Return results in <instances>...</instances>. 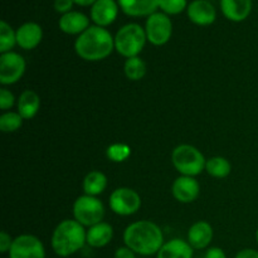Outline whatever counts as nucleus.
Segmentation results:
<instances>
[{
    "instance_id": "obj_1",
    "label": "nucleus",
    "mask_w": 258,
    "mask_h": 258,
    "mask_svg": "<svg viewBox=\"0 0 258 258\" xmlns=\"http://www.w3.org/2000/svg\"><path fill=\"white\" fill-rule=\"evenodd\" d=\"M123 243L136 254L153 256L163 247L164 234L158 224L151 221H138L123 231Z\"/></svg>"
},
{
    "instance_id": "obj_2",
    "label": "nucleus",
    "mask_w": 258,
    "mask_h": 258,
    "mask_svg": "<svg viewBox=\"0 0 258 258\" xmlns=\"http://www.w3.org/2000/svg\"><path fill=\"white\" fill-rule=\"evenodd\" d=\"M115 49V38L106 28L91 25L75 42V50L80 58L87 62L106 59Z\"/></svg>"
},
{
    "instance_id": "obj_3",
    "label": "nucleus",
    "mask_w": 258,
    "mask_h": 258,
    "mask_svg": "<svg viewBox=\"0 0 258 258\" xmlns=\"http://www.w3.org/2000/svg\"><path fill=\"white\" fill-rule=\"evenodd\" d=\"M87 243V231L76 219H64L54 228L50 239L52 249L57 256L70 257L77 253Z\"/></svg>"
},
{
    "instance_id": "obj_4",
    "label": "nucleus",
    "mask_w": 258,
    "mask_h": 258,
    "mask_svg": "<svg viewBox=\"0 0 258 258\" xmlns=\"http://www.w3.org/2000/svg\"><path fill=\"white\" fill-rule=\"evenodd\" d=\"M113 38H115L116 52L126 59L138 57L148 42L145 28L138 23H128L121 27Z\"/></svg>"
},
{
    "instance_id": "obj_5",
    "label": "nucleus",
    "mask_w": 258,
    "mask_h": 258,
    "mask_svg": "<svg viewBox=\"0 0 258 258\" xmlns=\"http://www.w3.org/2000/svg\"><path fill=\"white\" fill-rule=\"evenodd\" d=\"M171 163L180 175L197 176L206 170V158L193 145L181 144L171 153Z\"/></svg>"
},
{
    "instance_id": "obj_6",
    "label": "nucleus",
    "mask_w": 258,
    "mask_h": 258,
    "mask_svg": "<svg viewBox=\"0 0 258 258\" xmlns=\"http://www.w3.org/2000/svg\"><path fill=\"white\" fill-rule=\"evenodd\" d=\"M73 217L83 227H92L103 221L105 207L97 197L83 196L78 197L73 203Z\"/></svg>"
},
{
    "instance_id": "obj_7",
    "label": "nucleus",
    "mask_w": 258,
    "mask_h": 258,
    "mask_svg": "<svg viewBox=\"0 0 258 258\" xmlns=\"http://www.w3.org/2000/svg\"><path fill=\"white\" fill-rule=\"evenodd\" d=\"M145 33L148 42L155 47L166 44L173 34V23L169 15L163 12H156L146 18Z\"/></svg>"
},
{
    "instance_id": "obj_8",
    "label": "nucleus",
    "mask_w": 258,
    "mask_h": 258,
    "mask_svg": "<svg viewBox=\"0 0 258 258\" xmlns=\"http://www.w3.org/2000/svg\"><path fill=\"white\" fill-rule=\"evenodd\" d=\"M108 204H110L111 211L115 214L121 217H128L138 213L141 207V198L138 191L134 189L121 186L111 193Z\"/></svg>"
},
{
    "instance_id": "obj_9",
    "label": "nucleus",
    "mask_w": 258,
    "mask_h": 258,
    "mask_svg": "<svg viewBox=\"0 0 258 258\" xmlns=\"http://www.w3.org/2000/svg\"><path fill=\"white\" fill-rule=\"evenodd\" d=\"M27 70L25 59L17 52H7L0 55V83L9 86L17 83Z\"/></svg>"
},
{
    "instance_id": "obj_10",
    "label": "nucleus",
    "mask_w": 258,
    "mask_h": 258,
    "mask_svg": "<svg viewBox=\"0 0 258 258\" xmlns=\"http://www.w3.org/2000/svg\"><path fill=\"white\" fill-rule=\"evenodd\" d=\"M8 253L9 258H45V248L38 237L20 234L14 238Z\"/></svg>"
},
{
    "instance_id": "obj_11",
    "label": "nucleus",
    "mask_w": 258,
    "mask_h": 258,
    "mask_svg": "<svg viewBox=\"0 0 258 258\" xmlns=\"http://www.w3.org/2000/svg\"><path fill=\"white\" fill-rule=\"evenodd\" d=\"M186 15L193 24L208 27L217 19V10L208 0H193L186 8Z\"/></svg>"
},
{
    "instance_id": "obj_12",
    "label": "nucleus",
    "mask_w": 258,
    "mask_h": 258,
    "mask_svg": "<svg viewBox=\"0 0 258 258\" xmlns=\"http://www.w3.org/2000/svg\"><path fill=\"white\" fill-rule=\"evenodd\" d=\"M201 193V185L194 176L180 175L171 185V194L179 203H193Z\"/></svg>"
},
{
    "instance_id": "obj_13",
    "label": "nucleus",
    "mask_w": 258,
    "mask_h": 258,
    "mask_svg": "<svg viewBox=\"0 0 258 258\" xmlns=\"http://www.w3.org/2000/svg\"><path fill=\"white\" fill-rule=\"evenodd\" d=\"M118 10L120 5L117 0H97L91 7V20L95 25L106 28L117 19Z\"/></svg>"
},
{
    "instance_id": "obj_14",
    "label": "nucleus",
    "mask_w": 258,
    "mask_h": 258,
    "mask_svg": "<svg viewBox=\"0 0 258 258\" xmlns=\"http://www.w3.org/2000/svg\"><path fill=\"white\" fill-rule=\"evenodd\" d=\"M15 32H17V45L24 50L34 49L43 39L42 27L35 22L24 23Z\"/></svg>"
},
{
    "instance_id": "obj_15",
    "label": "nucleus",
    "mask_w": 258,
    "mask_h": 258,
    "mask_svg": "<svg viewBox=\"0 0 258 258\" xmlns=\"http://www.w3.org/2000/svg\"><path fill=\"white\" fill-rule=\"evenodd\" d=\"M213 239V227L207 221H198L188 231V243L193 249H206Z\"/></svg>"
},
{
    "instance_id": "obj_16",
    "label": "nucleus",
    "mask_w": 258,
    "mask_h": 258,
    "mask_svg": "<svg viewBox=\"0 0 258 258\" xmlns=\"http://www.w3.org/2000/svg\"><path fill=\"white\" fill-rule=\"evenodd\" d=\"M58 27L66 34L77 35L78 37V35L82 34L86 29L91 27L90 18L86 14H83V13L72 10V12L63 14L59 18Z\"/></svg>"
},
{
    "instance_id": "obj_17",
    "label": "nucleus",
    "mask_w": 258,
    "mask_h": 258,
    "mask_svg": "<svg viewBox=\"0 0 258 258\" xmlns=\"http://www.w3.org/2000/svg\"><path fill=\"white\" fill-rule=\"evenodd\" d=\"M120 9L133 18L150 17L159 9V0H117Z\"/></svg>"
},
{
    "instance_id": "obj_18",
    "label": "nucleus",
    "mask_w": 258,
    "mask_h": 258,
    "mask_svg": "<svg viewBox=\"0 0 258 258\" xmlns=\"http://www.w3.org/2000/svg\"><path fill=\"white\" fill-rule=\"evenodd\" d=\"M252 0H221V9L224 17L234 23L246 20L252 12Z\"/></svg>"
},
{
    "instance_id": "obj_19",
    "label": "nucleus",
    "mask_w": 258,
    "mask_h": 258,
    "mask_svg": "<svg viewBox=\"0 0 258 258\" xmlns=\"http://www.w3.org/2000/svg\"><path fill=\"white\" fill-rule=\"evenodd\" d=\"M113 228L106 222H100L87 229V244L92 248H102L111 242Z\"/></svg>"
},
{
    "instance_id": "obj_20",
    "label": "nucleus",
    "mask_w": 258,
    "mask_h": 258,
    "mask_svg": "<svg viewBox=\"0 0 258 258\" xmlns=\"http://www.w3.org/2000/svg\"><path fill=\"white\" fill-rule=\"evenodd\" d=\"M156 258H193V248L188 241L174 238L163 244Z\"/></svg>"
},
{
    "instance_id": "obj_21",
    "label": "nucleus",
    "mask_w": 258,
    "mask_h": 258,
    "mask_svg": "<svg viewBox=\"0 0 258 258\" xmlns=\"http://www.w3.org/2000/svg\"><path fill=\"white\" fill-rule=\"evenodd\" d=\"M40 107V97L35 91L25 90L18 98V112L24 120L35 117Z\"/></svg>"
},
{
    "instance_id": "obj_22",
    "label": "nucleus",
    "mask_w": 258,
    "mask_h": 258,
    "mask_svg": "<svg viewBox=\"0 0 258 258\" xmlns=\"http://www.w3.org/2000/svg\"><path fill=\"white\" fill-rule=\"evenodd\" d=\"M82 188L86 196L97 197L101 193H103L106 190V188H107V178L101 171H90L85 176V179H83Z\"/></svg>"
},
{
    "instance_id": "obj_23",
    "label": "nucleus",
    "mask_w": 258,
    "mask_h": 258,
    "mask_svg": "<svg viewBox=\"0 0 258 258\" xmlns=\"http://www.w3.org/2000/svg\"><path fill=\"white\" fill-rule=\"evenodd\" d=\"M206 171L213 178L223 179L231 174V163L223 156H213L206 163Z\"/></svg>"
},
{
    "instance_id": "obj_24",
    "label": "nucleus",
    "mask_w": 258,
    "mask_h": 258,
    "mask_svg": "<svg viewBox=\"0 0 258 258\" xmlns=\"http://www.w3.org/2000/svg\"><path fill=\"white\" fill-rule=\"evenodd\" d=\"M146 71H148V67H146L145 60L141 59L139 55L127 58L125 60V64H123V72H125L126 78L134 81V82L143 80L146 75Z\"/></svg>"
},
{
    "instance_id": "obj_25",
    "label": "nucleus",
    "mask_w": 258,
    "mask_h": 258,
    "mask_svg": "<svg viewBox=\"0 0 258 258\" xmlns=\"http://www.w3.org/2000/svg\"><path fill=\"white\" fill-rule=\"evenodd\" d=\"M17 44V32L5 20L0 22V53L12 52Z\"/></svg>"
},
{
    "instance_id": "obj_26",
    "label": "nucleus",
    "mask_w": 258,
    "mask_h": 258,
    "mask_svg": "<svg viewBox=\"0 0 258 258\" xmlns=\"http://www.w3.org/2000/svg\"><path fill=\"white\" fill-rule=\"evenodd\" d=\"M23 120L24 118L20 116L19 112L7 111L0 116V130L5 134L15 133L22 127Z\"/></svg>"
},
{
    "instance_id": "obj_27",
    "label": "nucleus",
    "mask_w": 258,
    "mask_h": 258,
    "mask_svg": "<svg viewBox=\"0 0 258 258\" xmlns=\"http://www.w3.org/2000/svg\"><path fill=\"white\" fill-rule=\"evenodd\" d=\"M106 155H107L108 160L113 161V163H122V161L127 160L130 158L131 148L127 144H112L106 150Z\"/></svg>"
},
{
    "instance_id": "obj_28",
    "label": "nucleus",
    "mask_w": 258,
    "mask_h": 258,
    "mask_svg": "<svg viewBox=\"0 0 258 258\" xmlns=\"http://www.w3.org/2000/svg\"><path fill=\"white\" fill-rule=\"evenodd\" d=\"M188 5V0H159V9L166 15L180 14Z\"/></svg>"
},
{
    "instance_id": "obj_29",
    "label": "nucleus",
    "mask_w": 258,
    "mask_h": 258,
    "mask_svg": "<svg viewBox=\"0 0 258 258\" xmlns=\"http://www.w3.org/2000/svg\"><path fill=\"white\" fill-rule=\"evenodd\" d=\"M15 103V97L12 92H10L8 88L3 87L0 90V108L4 111L9 110L14 106Z\"/></svg>"
},
{
    "instance_id": "obj_30",
    "label": "nucleus",
    "mask_w": 258,
    "mask_h": 258,
    "mask_svg": "<svg viewBox=\"0 0 258 258\" xmlns=\"http://www.w3.org/2000/svg\"><path fill=\"white\" fill-rule=\"evenodd\" d=\"M75 2L73 0H54L53 3V7H54V10L59 14H67V13L72 12V8Z\"/></svg>"
},
{
    "instance_id": "obj_31",
    "label": "nucleus",
    "mask_w": 258,
    "mask_h": 258,
    "mask_svg": "<svg viewBox=\"0 0 258 258\" xmlns=\"http://www.w3.org/2000/svg\"><path fill=\"white\" fill-rule=\"evenodd\" d=\"M14 238H12L9 233H7L5 231L0 232V252L2 253H7L12 248V244Z\"/></svg>"
},
{
    "instance_id": "obj_32",
    "label": "nucleus",
    "mask_w": 258,
    "mask_h": 258,
    "mask_svg": "<svg viewBox=\"0 0 258 258\" xmlns=\"http://www.w3.org/2000/svg\"><path fill=\"white\" fill-rule=\"evenodd\" d=\"M113 258H136V253L130 249L128 247H118L115 251V254H113Z\"/></svg>"
},
{
    "instance_id": "obj_33",
    "label": "nucleus",
    "mask_w": 258,
    "mask_h": 258,
    "mask_svg": "<svg viewBox=\"0 0 258 258\" xmlns=\"http://www.w3.org/2000/svg\"><path fill=\"white\" fill-rule=\"evenodd\" d=\"M204 258H227V254L219 247H211V248L207 249Z\"/></svg>"
},
{
    "instance_id": "obj_34",
    "label": "nucleus",
    "mask_w": 258,
    "mask_h": 258,
    "mask_svg": "<svg viewBox=\"0 0 258 258\" xmlns=\"http://www.w3.org/2000/svg\"><path fill=\"white\" fill-rule=\"evenodd\" d=\"M234 258H258V251L253 248H243L237 252Z\"/></svg>"
},
{
    "instance_id": "obj_35",
    "label": "nucleus",
    "mask_w": 258,
    "mask_h": 258,
    "mask_svg": "<svg viewBox=\"0 0 258 258\" xmlns=\"http://www.w3.org/2000/svg\"><path fill=\"white\" fill-rule=\"evenodd\" d=\"M73 2L80 7H92L97 0H73Z\"/></svg>"
},
{
    "instance_id": "obj_36",
    "label": "nucleus",
    "mask_w": 258,
    "mask_h": 258,
    "mask_svg": "<svg viewBox=\"0 0 258 258\" xmlns=\"http://www.w3.org/2000/svg\"><path fill=\"white\" fill-rule=\"evenodd\" d=\"M256 241H257V243H258V228H257V231H256Z\"/></svg>"
}]
</instances>
